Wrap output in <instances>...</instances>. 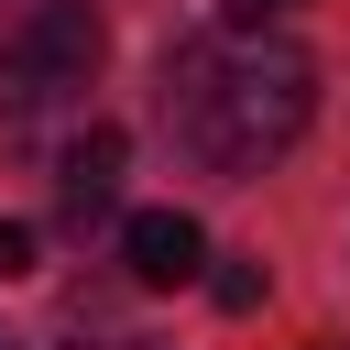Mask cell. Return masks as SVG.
Segmentation results:
<instances>
[{
	"instance_id": "cell-1",
	"label": "cell",
	"mask_w": 350,
	"mask_h": 350,
	"mask_svg": "<svg viewBox=\"0 0 350 350\" xmlns=\"http://www.w3.org/2000/svg\"><path fill=\"white\" fill-rule=\"evenodd\" d=\"M164 120H175V142H186L208 175L252 186L262 164H284V153L306 142V120H317V66H306L295 44H273V33L175 44V66H164Z\"/></svg>"
},
{
	"instance_id": "cell-2",
	"label": "cell",
	"mask_w": 350,
	"mask_h": 350,
	"mask_svg": "<svg viewBox=\"0 0 350 350\" xmlns=\"http://www.w3.org/2000/svg\"><path fill=\"white\" fill-rule=\"evenodd\" d=\"M98 55H109L98 0H33L11 22V44H0V120H44V109L88 98Z\"/></svg>"
},
{
	"instance_id": "cell-3",
	"label": "cell",
	"mask_w": 350,
	"mask_h": 350,
	"mask_svg": "<svg viewBox=\"0 0 350 350\" xmlns=\"http://www.w3.org/2000/svg\"><path fill=\"white\" fill-rule=\"evenodd\" d=\"M120 164H131V131H120V120H88V131L66 142V164H55V208H66V230L109 219V197H120Z\"/></svg>"
},
{
	"instance_id": "cell-4",
	"label": "cell",
	"mask_w": 350,
	"mask_h": 350,
	"mask_svg": "<svg viewBox=\"0 0 350 350\" xmlns=\"http://www.w3.org/2000/svg\"><path fill=\"white\" fill-rule=\"evenodd\" d=\"M120 262H131V284H197L208 273V230L186 208H131L120 219Z\"/></svg>"
},
{
	"instance_id": "cell-5",
	"label": "cell",
	"mask_w": 350,
	"mask_h": 350,
	"mask_svg": "<svg viewBox=\"0 0 350 350\" xmlns=\"http://www.w3.org/2000/svg\"><path fill=\"white\" fill-rule=\"evenodd\" d=\"M208 295H219L230 317H252V306H262V262H252V252H230V262L208 273Z\"/></svg>"
},
{
	"instance_id": "cell-6",
	"label": "cell",
	"mask_w": 350,
	"mask_h": 350,
	"mask_svg": "<svg viewBox=\"0 0 350 350\" xmlns=\"http://www.w3.org/2000/svg\"><path fill=\"white\" fill-rule=\"evenodd\" d=\"M33 273V219H0V284Z\"/></svg>"
},
{
	"instance_id": "cell-7",
	"label": "cell",
	"mask_w": 350,
	"mask_h": 350,
	"mask_svg": "<svg viewBox=\"0 0 350 350\" xmlns=\"http://www.w3.org/2000/svg\"><path fill=\"white\" fill-rule=\"evenodd\" d=\"M219 11H230V33H273V22L295 11V0H219Z\"/></svg>"
},
{
	"instance_id": "cell-8",
	"label": "cell",
	"mask_w": 350,
	"mask_h": 350,
	"mask_svg": "<svg viewBox=\"0 0 350 350\" xmlns=\"http://www.w3.org/2000/svg\"><path fill=\"white\" fill-rule=\"evenodd\" d=\"M0 350H33V339H0Z\"/></svg>"
},
{
	"instance_id": "cell-9",
	"label": "cell",
	"mask_w": 350,
	"mask_h": 350,
	"mask_svg": "<svg viewBox=\"0 0 350 350\" xmlns=\"http://www.w3.org/2000/svg\"><path fill=\"white\" fill-rule=\"evenodd\" d=\"M317 350H339V339H317Z\"/></svg>"
}]
</instances>
